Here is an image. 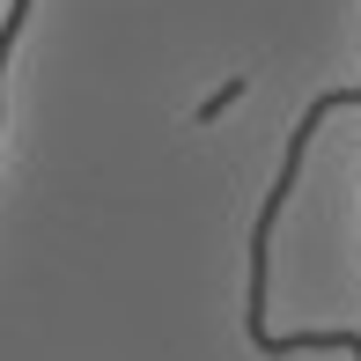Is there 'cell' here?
Masks as SVG:
<instances>
[{
  "mask_svg": "<svg viewBox=\"0 0 361 361\" xmlns=\"http://www.w3.org/2000/svg\"><path fill=\"white\" fill-rule=\"evenodd\" d=\"M243 89H251V81H221V89H214V96H207V104H200V111H192V118H200V126H214V118H221V111H228V104H236V96H243Z\"/></svg>",
  "mask_w": 361,
  "mask_h": 361,
  "instance_id": "cell-1",
  "label": "cell"
}]
</instances>
